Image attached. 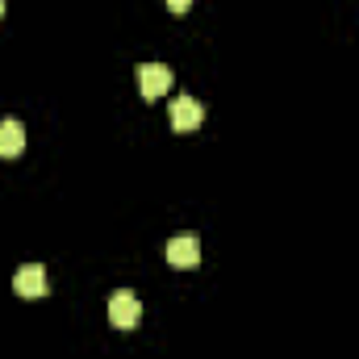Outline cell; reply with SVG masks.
I'll use <instances>...</instances> for the list:
<instances>
[{"instance_id": "cell-1", "label": "cell", "mask_w": 359, "mask_h": 359, "mask_svg": "<svg viewBox=\"0 0 359 359\" xmlns=\"http://www.w3.org/2000/svg\"><path fill=\"white\" fill-rule=\"evenodd\" d=\"M109 322H113L117 330H134V326L142 322V301H138L130 288H117V292L109 297Z\"/></svg>"}, {"instance_id": "cell-2", "label": "cell", "mask_w": 359, "mask_h": 359, "mask_svg": "<svg viewBox=\"0 0 359 359\" xmlns=\"http://www.w3.org/2000/svg\"><path fill=\"white\" fill-rule=\"evenodd\" d=\"M138 92L147 96V100H155V96H163V92L172 88V67L168 63H138Z\"/></svg>"}, {"instance_id": "cell-3", "label": "cell", "mask_w": 359, "mask_h": 359, "mask_svg": "<svg viewBox=\"0 0 359 359\" xmlns=\"http://www.w3.org/2000/svg\"><path fill=\"white\" fill-rule=\"evenodd\" d=\"M13 292L17 297H46L50 292V280H46V268L42 264H25V268H17V276H13Z\"/></svg>"}, {"instance_id": "cell-4", "label": "cell", "mask_w": 359, "mask_h": 359, "mask_svg": "<svg viewBox=\"0 0 359 359\" xmlns=\"http://www.w3.org/2000/svg\"><path fill=\"white\" fill-rule=\"evenodd\" d=\"M168 113H172V130H180V134H188V130H196L205 121V109H201L196 96H176Z\"/></svg>"}, {"instance_id": "cell-5", "label": "cell", "mask_w": 359, "mask_h": 359, "mask_svg": "<svg viewBox=\"0 0 359 359\" xmlns=\"http://www.w3.org/2000/svg\"><path fill=\"white\" fill-rule=\"evenodd\" d=\"M168 264L172 268H196L201 264V238L196 234H176L168 243Z\"/></svg>"}, {"instance_id": "cell-6", "label": "cell", "mask_w": 359, "mask_h": 359, "mask_svg": "<svg viewBox=\"0 0 359 359\" xmlns=\"http://www.w3.org/2000/svg\"><path fill=\"white\" fill-rule=\"evenodd\" d=\"M25 151V126L21 121H0V159H17Z\"/></svg>"}, {"instance_id": "cell-7", "label": "cell", "mask_w": 359, "mask_h": 359, "mask_svg": "<svg viewBox=\"0 0 359 359\" xmlns=\"http://www.w3.org/2000/svg\"><path fill=\"white\" fill-rule=\"evenodd\" d=\"M188 4H192V0H168V8H172L176 17H180V13H188Z\"/></svg>"}, {"instance_id": "cell-8", "label": "cell", "mask_w": 359, "mask_h": 359, "mask_svg": "<svg viewBox=\"0 0 359 359\" xmlns=\"http://www.w3.org/2000/svg\"><path fill=\"white\" fill-rule=\"evenodd\" d=\"M0 17H4V0H0Z\"/></svg>"}]
</instances>
